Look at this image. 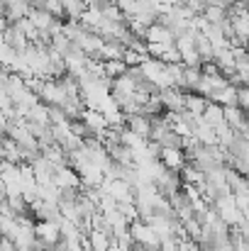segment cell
<instances>
[{
    "mask_svg": "<svg viewBox=\"0 0 249 251\" xmlns=\"http://www.w3.org/2000/svg\"><path fill=\"white\" fill-rule=\"evenodd\" d=\"M122 127L127 129V132H132L135 137H139V139H149V129H152V122H149V117H144V115H139V112H135V115H125V120H122Z\"/></svg>",
    "mask_w": 249,
    "mask_h": 251,
    "instance_id": "obj_1",
    "label": "cell"
},
{
    "mask_svg": "<svg viewBox=\"0 0 249 251\" xmlns=\"http://www.w3.org/2000/svg\"><path fill=\"white\" fill-rule=\"evenodd\" d=\"M157 161L166 168V171H181V168L186 166V154H183V149H159V156H157Z\"/></svg>",
    "mask_w": 249,
    "mask_h": 251,
    "instance_id": "obj_2",
    "label": "cell"
},
{
    "mask_svg": "<svg viewBox=\"0 0 249 251\" xmlns=\"http://www.w3.org/2000/svg\"><path fill=\"white\" fill-rule=\"evenodd\" d=\"M200 122L203 125H208V127H220L222 122H225V117H222V107L218 105V102H208L205 105V110H203V115H200Z\"/></svg>",
    "mask_w": 249,
    "mask_h": 251,
    "instance_id": "obj_3",
    "label": "cell"
}]
</instances>
